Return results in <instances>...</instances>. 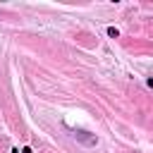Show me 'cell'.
<instances>
[{"label": "cell", "mask_w": 153, "mask_h": 153, "mask_svg": "<svg viewBox=\"0 0 153 153\" xmlns=\"http://www.w3.org/2000/svg\"><path fill=\"white\" fill-rule=\"evenodd\" d=\"M88 131H74V139H81L84 143H96V136H86Z\"/></svg>", "instance_id": "1"}, {"label": "cell", "mask_w": 153, "mask_h": 153, "mask_svg": "<svg viewBox=\"0 0 153 153\" xmlns=\"http://www.w3.org/2000/svg\"><path fill=\"white\" fill-rule=\"evenodd\" d=\"M108 36H110V38H117V36H120V31H117L115 26H108Z\"/></svg>", "instance_id": "2"}, {"label": "cell", "mask_w": 153, "mask_h": 153, "mask_svg": "<svg viewBox=\"0 0 153 153\" xmlns=\"http://www.w3.org/2000/svg\"><path fill=\"white\" fill-rule=\"evenodd\" d=\"M22 153H33V151H31V146H24V148H22Z\"/></svg>", "instance_id": "3"}, {"label": "cell", "mask_w": 153, "mask_h": 153, "mask_svg": "<svg viewBox=\"0 0 153 153\" xmlns=\"http://www.w3.org/2000/svg\"><path fill=\"white\" fill-rule=\"evenodd\" d=\"M146 84H148V86H151V88H153V79H148V81H146Z\"/></svg>", "instance_id": "4"}]
</instances>
